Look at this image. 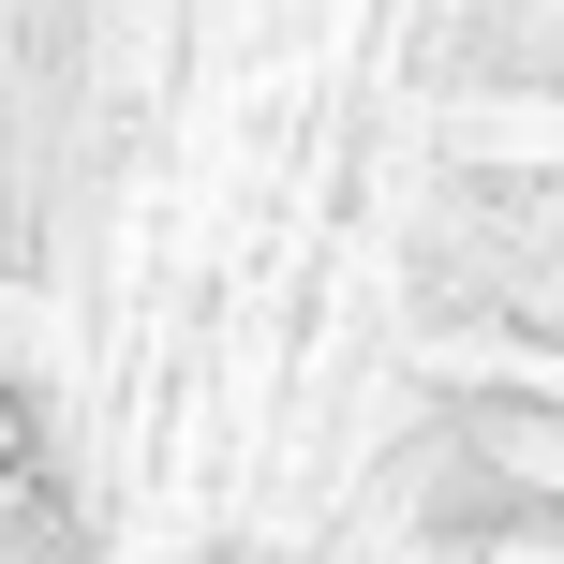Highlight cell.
<instances>
[{
  "mask_svg": "<svg viewBox=\"0 0 564 564\" xmlns=\"http://www.w3.org/2000/svg\"><path fill=\"white\" fill-rule=\"evenodd\" d=\"M0 564H89V535H75V506H59L45 431H30L15 387H0Z\"/></svg>",
  "mask_w": 564,
  "mask_h": 564,
  "instance_id": "cell-1",
  "label": "cell"
}]
</instances>
